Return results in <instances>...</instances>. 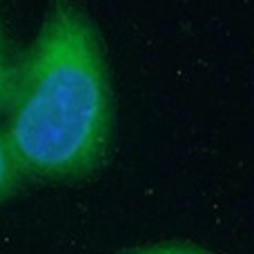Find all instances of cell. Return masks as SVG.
Listing matches in <instances>:
<instances>
[{"label": "cell", "instance_id": "1", "mask_svg": "<svg viewBox=\"0 0 254 254\" xmlns=\"http://www.w3.org/2000/svg\"><path fill=\"white\" fill-rule=\"evenodd\" d=\"M7 138L22 174L76 181L105 163L114 136L110 69L94 20L56 0L16 65L7 101Z\"/></svg>", "mask_w": 254, "mask_h": 254}, {"label": "cell", "instance_id": "3", "mask_svg": "<svg viewBox=\"0 0 254 254\" xmlns=\"http://www.w3.org/2000/svg\"><path fill=\"white\" fill-rule=\"evenodd\" d=\"M13 76H16V63L9 52V40L4 36L2 22H0V112L7 107L9 94L13 87Z\"/></svg>", "mask_w": 254, "mask_h": 254}, {"label": "cell", "instance_id": "2", "mask_svg": "<svg viewBox=\"0 0 254 254\" xmlns=\"http://www.w3.org/2000/svg\"><path fill=\"white\" fill-rule=\"evenodd\" d=\"M22 176L25 174L20 172L16 158H13L11 147H9L7 138H4V131H0V201L7 198L20 185Z\"/></svg>", "mask_w": 254, "mask_h": 254}]
</instances>
